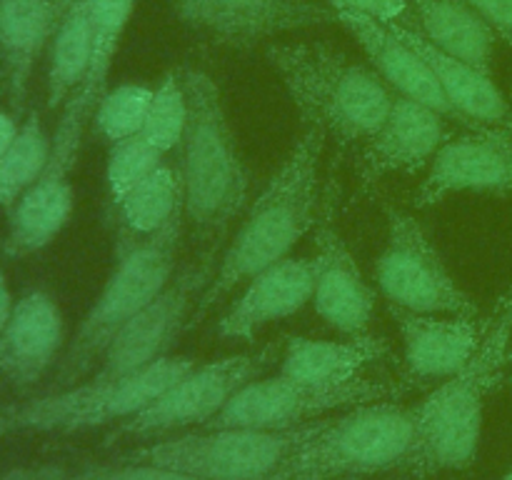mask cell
<instances>
[{
    "label": "cell",
    "instance_id": "obj_4",
    "mask_svg": "<svg viewBox=\"0 0 512 480\" xmlns=\"http://www.w3.org/2000/svg\"><path fill=\"white\" fill-rule=\"evenodd\" d=\"M268 60L305 128L325 140L368 143L393 108L390 85L328 43H270Z\"/></svg>",
    "mask_w": 512,
    "mask_h": 480
},
{
    "label": "cell",
    "instance_id": "obj_35",
    "mask_svg": "<svg viewBox=\"0 0 512 480\" xmlns=\"http://www.w3.org/2000/svg\"><path fill=\"white\" fill-rule=\"evenodd\" d=\"M463 3L485 20L495 38L512 45V0H463Z\"/></svg>",
    "mask_w": 512,
    "mask_h": 480
},
{
    "label": "cell",
    "instance_id": "obj_12",
    "mask_svg": "<svg viewBox=\"0 0 512 480\" xmlns=\"http://www.w3.org/2000/svg\"><path fill=\"white\" fill-rule=\"evenodd\" d=\"M170 8L200 38L233 50L338 23L335 10L318 0H170Z\"/></svg>",
    "mask_w": 512,
    "mask_h": 480
},
{
    "label": "cell",
    "instance_id": "obj_6",
    "mask_svg": "<svg viewBox=\"0 0 512 480\" xmlns=\"http://www.w3.org/2000/svg\"><path fill=\"white\" fill-rule=\"evenodd\" d=\"M183 225L185 215L150 240L118 250L113 273L80 320L65 353L60 355L50 390L80 383L90 370L98 368L105 348L120 333V328L168 288L178 268Z\"/></svg>",
    "mask_w": 512,
    "mask_h": 480
},
{
    "label": "cell",
    "instance_id": "obj_30",
    "mask_svg": "<svg viewBox=\"0 0 512 480\" xmlns=\"http://www.w3.org/2000/svg\"><path fill=\"white\" fill-rule=\"evenodd\" d=\"M185 125H188V98H185L183 78L180 70H170L153 88V100L140 135L168 155L183 143Z\"/></svg>",
    "mask_w": 512,
    "mask_h": 480
},
{
    "label": "cell",
    "instance_id": "obj_15",
    "mask_svg": "<svg viewBox=\"0 0 512 480\" xmlns=\"http://www.w3.org/2000/svg\"><path fill=\"white\" fill-rule=\"evenodd\" d=\"M445 120L448 118L430 105L395 95L385 123L360 150V183L375 185L385 175L428 168L440 145L448 140Z\"/></svg>",
    "mask_w": 512,
    "mask_h": 480
},
{
    "label": "cell",
    "instance_id": "obj_2",
    "mask_svg": "<svg viewBox=\"0 0 512 480\" xmlns=\"http://www.w3.org/2000/svg\"><path fill=\"white\" fill-rule=\"evenodd\" d=\"M512 363V283L483 320L478 350L460 373L440 380L415 408V443L400 475L425 478L465 470L475 463L485 405Z\"/></svg>",
    "mask_w": 512,
    "mask_h": 480
},
{
    "label": "cell",
    "instance_id": "obj_7",
    "mask_svg": "<svg viewBox=\"0 0 512 480\" xmlns=\"http://www.w3.org/2000/svg\"><path fill=\"white\" fill-rule=\"evenodd\" d=\"M193 358L168 355L123 378H90L0 410V438L15 433H83L118 425L148 408L165 388L195 368Z\"/></svg>",
    "mask_w": 512,
    "mask_h": 480
},
{
    "label": "cell",
    "instance_id": "obj_26",
    "mask_svg": "<svg viewBox=\"0 0 512 480\" xmlns=\"http://www.w3.org/2000/svg\"><path fill=\"white\" fill-rule=\"evenodd\" d=\"M410 28L465 63L490 73L495 33L463 0H408Z\"/></svg>",
    "mask_w": 512,
    "mask_h": 480
},
{
    "label": "cell",
    "instance_id": "obj_40",
    "mask_svg": "<svg viewBox=\"0 0 512 480\" xmlns=\"http://www.w3.org/2000/svg\"><path fill=\"white\" fill-rule=\"evenodd\" d=\"M505 480H512V470H510V473H508V475H505Z\"/></svg>",
    "mask_w": 512,
    "mask_h": 480
},
{
    "label": "cell",
    "instance_id": "obj_39",
    "mask_svg": "<svg viewBox=\"0 0 512 480\" xmlns=\"http://www.w3.org/2000/svg\"><path fill=\"white\" fill-rule=\"evenodd\" d=\"M58 3H60V5H63V8H68V5H70V3H73V0H58Z\"/></svg>",
    "mask_w": 512,
    "mask_h": 480
},
{
    "label": "cell",
    "instance_id": "obj_18",
    "mask_svg": "<svg viewBox=\"0 0 512 480\" xmlns=\"http://www.w3.org/2000/svg\"><path fill=\"white\" fill-rule=\"evenodd\" d=\"M313 258H285L260 270L220 315L215 333L225 340H253L268 325L290 318L313 300Z\"/></svg>",
    "mask_w": 512,
    "mask_h": 480
},
{
    "label": "cell",
    "instance_id": "obj_32",
    "mask_svg": "<svg viewBox=\"0 0 512 480\" xmlns=\"http://www.w3.org/2000/svg\"><path fill=\"white\" fill-rule=\"evenodd\" d=\"M163 163V150L148 143L143 135H133L110 145L108 163H105V188H108L110 205H118L135 185L143 183Z\"/></svg>",
    "mask_w": 512,
    "mask_h": 480
},
{
    "label": "cell",
    "instance_id": "obj_27",
    "mask_svg": "<svg viewBox=\"0 0 512 480\" xmlns=\"http://www.w3.org/2000/svg\"><path fill=\"white\" fill-rule=\"evenodd\" d=\"M113 208L118 220V250L150 240L185 215L180 168L165 160Z\"/></svg>",
    "mask_w": 512,
    "mask_h": 480
},
{
    "label": "cell",
    "instance_id": "obj_3",
    "mask_svg": "<svg viewBox=\"0 0 512 480\" xmlns=\"http://www.w3.org/2000/svg\"><path fill=\"white\" fill-rule=\"evenodd\" d=\"M180 78L188 98L178 165L185 223L203 243V263H218L215 253L225 233L250 200V175L213 75L185 65Z\"/></svg>",
    "mask_w": 512,
    "mask_h": 480
},
{
    "label": "cell",
    "instance_id": "obj_13",
    "mask_svg": "<svg viewBox=\"0 0 512 480\" xmlns=\"http://www.w3.org/2000/svg\"><path fill=\"white\" fill-rule=\"evenodd\" d=\"M213 270L215 263L200 260V265H190L175 275L168 288L110 340L100 368H95V378H123L168 358V350L188 330L198 295L213 278Z\"/></svg>",
    "mask_w": 512,
    "mask_h": 480
},
{
    "label": "cell",
    "instance_id": "obj_19",
    "mask_svg": "<svg viewBox=\"0 0 512 480\" xmlns=\"http://www.w3.org/2000/svg\"><path fill=\"white\" fill-rule=\"evenodd\" d=\"M330 8L335 10L338 25H343L358 40L370 68L390 85L395 95L418 100V103H425L433 110H438L448 120H458L435 73L408 40L400 38L390 25L368 18V15L340 8V5H330Z\"/></svg>",
    "mask_w": 512,
    "mask_h": 480
},
{
    "label": "cell",
    "instance_id": "obj_24",
    "mask_svg": "<svg viewBox=\"0 0 512 480\" xmlns=\"http://www.w3.org/2000/svg\"><path fill=\"white\" fill-rule=\"evenodd\" d=\"M73 205L75 190L70 170L48 160L43 175L10 208L8 233L0 245L5 258H28L48 248L70 223Z\"/></svg>",
    "mask_w": 512,
    "mask_h": 480
},
{
    "label": "cell",
    "instance_id": "obj_10",
    "mask_svg": "<svg viewBox=\"0 0 512 480\" xmlns=\"http://www.w3.org/2000/svg\"><path fill=\"white\" fill-rule=\"evenodd\" d=\"M405 393L400 383L358 378L350 383H305L278 373L258 378L235 393L205 428H263L288 430L330 418V413L368 403L395 400Z\"/></svg>",
    "mask_w": 512,
    "mask_h": 480
},
{
    "label": "cell",
    "instance_id": "obj_11",
    "mask_svg": "<svg viewBox=\"0 0 512 480\" xmlns=\"http://www.w3.org/2000/svg\"><path fill=\"white\" fill-rule=\"evenodd\" d=\"M375 285L388 305L428 315L478 318V305L455 283L413 213L388 208V238L375 260Z\"/></svg>",
    "mask_w": 512,
    "mask_h": 480
},
{
    "label": "cell",
    "instance_id": "obj_9",
    "mask_svg": "<svg viewBox=\"0 0 512 480\" xmlns=\"http://www.w3.org/2000/svg\"><path fill=\"white\" fill-rule=\"evenodd\" d=\"M283 353L280 343H268L255 353H238L228 358L195 365L193 370L165 388L153 403L133 418L115 425L108 435V445L120 440H153L180 433L185 428H205L220 410L235 398L238 390L253 380L263 378L265 370Z\"/></svg>",
    "mask_w": 512,
    "mask_h": 480
},
{
    "label": "cell",
    "instance_id": "obj_28",
    "mask_svg": "<svg viewBox=\"0 0 512 480\" xmlns=\"http://www.w3.org/2000/svg\"><path fill=\"white\" fill-rule=\"evenodd\" d=\"M48 55V108L58 110L73 98L75 90L83 85L93 58V33H90V15L85 0H73L65 8Z\"/></svg>",
    "mask_w": 512,
    "mask_h": 480
},
{
    "label": "cell",
    "instance_id": "obj_5",
    "mask_svg": "<svg viewBox=\"0 0 512 480\" xmlns=\"http://www.w3.org/2000/svg\"><path fill=\"white\" fill-rule=\"evenodd\" d=\"M415 443V408L383 400L325 418L268 480H363L403 468Z\"/></svg>",
    "mask_w": 512,
    "mask_h": 480
},
{
    "label": "cell",
    "instance_id": "obj_25",
    "mask_svg": "<svg viewBox=\"0 0 512 480\" xmlns=\"http://www.w3.org/2000/svg\"><path fill=\"white\" fill-rule=\"evenodd\" d=\"M390 353L375 335H345V340H315L293 335L280 353V373L305 383H350L363 378L368 365Z\"/></svg>",
    "mask_w": 512,
    "mask_h": 480
},
{
    "label": "cell",
    "instance_id": "obj_37",
    "mask_svg": "<svg viewBox=\"0 0 512 480\" xmlns=\"http://www.w3.org/2000/svg\"><path fill=\"white\" fill-rule=\"evenodd\" d=\"M3 248H0V333H3L5 323H8L10 313H13V295H10V288H8V278H5V270H3Z\"/></svg>",
    "mask_w": 512,
    "mask_h": 480
},
{
    "label": "cell",
    "instance_id": "obj_36",
    "mask_svg": "<svg viewBox=\"0 0 512 480\" xmlns=\"http://www.w3.org/2000/svg\"><path fill=\"white\" fill-rule=\"evenodd\" d=\"M0 480H70L60 465L43 463V465H23V468H13L3 475Z\"/></svg>",
    "mask_w": 512,
    "mask_h": 480
},
{
    "label": "cell",
    "instance_id": "obj_8",
    "mask_svg": "<svg viewBox=\"0 0 512 480\" xmlns=\"http://www.w3.org/2000/svg\"><path fill=\"white\" fill-rule=\"evenodd\" d=\"M323 420L288 430L205 428L200 433L158 438L120 458L160 465L200 480H268Z\"/></svg>",
    "mask_w": 512,
    "mask_h": 480
},
{
    "label": "cell",
    "instance_id": "obj_22",
    "mask_svg": "<svg viewBox=\"0 0 512 480\" xmlns=\"http://www.w3.org/2000/svg\"><path fill=\"white\" fill-rule=\"evenodd\" d=\"M63 13L58 0H0V78L18 118L35 63L53 40Z\"/></svg>",
    "mask_w": 512,
    "mask_h": 480
},
{
    "label": "cell",
    "instance_id": "obj_23",
    "mask_svg": "<svg viewBox=\"0 0 512 480\" xmlns=\"http://www.w3.org/2000/svg\"><path fill=\"white\" fill-rule=\"evenodd\" d=\"M390 28L408 40L415 50L425 58L430 70L438 78L450 108L455 110V118L463 123L475 125V128H503L512 130V110L503 90L495 85L493 75L445 50L435 48L430 40L415 28L405 23H390Z\"/></svg>",
    "mask_w": 512,
    "mask_h": 480
},
{
    "label": "cell",
    "instance_id": "obj_21",
    "mask_svg": "<svg viewBox=\"0 0 512 480\" xmlns=\"http://www.w3.org/2000/svg\"><path fill=\"white\" fill-rule=\"evenodd\" d=\"M403 338V358L410 378L440 380L453 378L470 363L483 338L478 318L460 315H428L388 305Z\"/></svg>",
    "mask_w": 512,
    "mask_h": 480
},
{
    "label": "cell",
    "instance_id": "obj_20",
    "mask_svg": "<svg viewBox=\"0 0 512 480\" xmlns=\"http://www.w3.org/2000/svg\"><path fill=\"white\" fill-rule=\"evenodd\" d=\"M65 323L45 290H30L13 305L0 333V375L15 388H30L60 360Z\"/></svg>",
    "mask_w": 512,
    "mask_h": 480
},
{
    "label": "cell",
    "instance_id": "obj_38",
    "mask_svg": "<svg viewBox=\"0 0 512 480\" xmlns=\"http://www.w3.org/2000/svg\"><path fill=\"white\" fill-rule=\"evenodd\" d=\"M18 130H20L18 115L8 113V110L0 108V155L10 148V143L15 140Z\"/></svg>",
    "mask_w": 512,
    "mask_h": 480
},
{
    "label": "cell",
    "instance_id": "obj_17",
    "mask_svg": "<svg viewBox=\"0 0 512 480\" xmlns=\"http://www.w3.org/2000/svg\"><path fill=\"white\" fill-rule=\"evenodd\" d=\"M313 308L343 335H363L375 315L378 295L350 253L343 235L325 220L315 235Z\"/></svg>",
    "mask_w": 512,
    "mask_h": 480
},
{
    "label": "cell",
    "instance_id": "obj_16",
    "mask_svg": "<svg viewBox=\"0 0 512 480\" xmlns=\"http://www.w3.org/2000/svg\"><path fill=\"white\" fill-rule=\"evenodd\" d=\"M85 5H88L90 33H93V58L83 85L63 105L53 133V153L70 163L78 160L85 128L93 123L98 103L108 93L110 68L133 15L135 0H85Z\"/></svg>",
    "mask_w": 512,
    "mask_h": 480
},
{
    "label": "cell",
    "instance_id": "obj_41",
    "mask_svg": "<svg viewBox=\"0 0 512 480\" xmlns=\"http://www.w3.org/2000/svg\"><path fill=\"white\" fill-rule=\"evenodd\" d=\"M0 80H3V78H0Z\"/></svg>",
    "mask_w": 512,
    "mask_h": 480
},
{
    "label": "cell",
    "instance_id": "obj_34",
    "mask_svg": "<svg viewBox=\"0 0 512 480\" xmlns=\"http://www.w3.org/2000/svg\"><path fill=\"white\" fill-rule=\"evenodd\" d=\"M328 5H340V8L355 10L368 18L380 20V23H410V5L408 0H325Z\"/></svg>",
    "mask_w": 512,
    "mask_h": 480
},
{
    "label": "cell",
    "instance_id": "obj_14",
    "mask_svg": "<svg viewBox=\"0 0 512 480\" xmlns=\"http://www.w3.org/2000/svg\"><path fill=\"white\" fill-rule=\"evenodd\" d=\"M455 193L512 195V135L503 128H475L448 138L415 188L418 208L443 203Z\"/></svg>",
    "mask_w": 512,
    "mask_h": 480
},
{
    "label": "cell",
    "instance_id": "obj_31",
    "mask_svg": "<svg viewBox=\"0 0 512 480\" xmlns=\"http://www.w3.org/2000/svg\"><path fill=\"white\" fill-rule=\"evenodd\" d=\"M153 88L145 83H123L108 90L93 115V130L108 145L140 135L148 115Z\"/></svg>",
    "mask_w": 512,
    "mask_h": 480
},
{
    "label": "cell",
    "instance_id": "obj_33",
    "mask_svg": "<svg viewBox=\"0 0 512 480\" xmlns=\"http://www.w3.org/2000/svg\"><path fill=\"white\" fill-rule=\"evenodd\" d=\"M70 480H200L193 475L175 473V470L160 468L150 463H135V460L118 458L110 465H88L80 473L70 475Z\"/></svg>",
    "mask_w": 512,
    "mask_h": 480
},
{
    "label": "cell",
    "instance_id": "obj_29",
    "mask_svg": "<svg viewBox=\"0 0 512 480\" xmlns=\"http://www.w3.org/2000/svg\"><path fill=\"white\" fill-rule=\"evenodd\" d=\"M50 150H53V135L45 133L43 120L33 110L20 123L10 148L0 155V208H13L25 190L43 175V170L48 168Z\"/></svg>",
    "mask_w": 512,
    "mask_h": 480
},
{
    "label": "cell",
    "instance_id": "obj_1",
    "mask_svg": "<svg viewBox=\"0 0 512 480\" xmlns=\"http://www.w3.org/2000/svg\"><path fill=\"white\" fill-rule=\"evenodd\" d=\"M323 148L325 138L318 130L305 128L295 140L278 173L250 203L243 223L215 263L213 278L198 295L188 330L203 325L225 298L260 270L288 258L298 240L310 233L318 220V173Z\"/></svg>",
    "mask_w": 512,
    "mask_h": 480
}]
</instances>
